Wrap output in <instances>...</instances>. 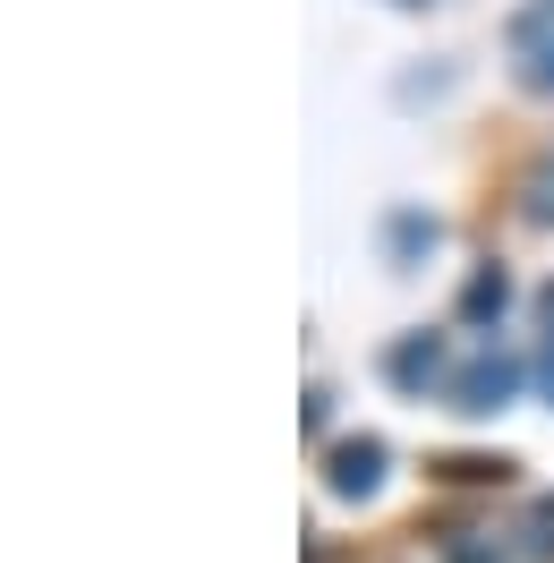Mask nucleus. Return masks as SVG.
<instances>
[{"mask_svg":"<svg viewBox=\"0 0 554 563\" xmlns=\"http://www.w3.org/2000/svg\"><path fill=\"white\" fill-rule=\"evenodd\" d=\"M512 69L529 95H554V0H529L512 18Z\"/></svg>","mask_w":554,"mask_h":563,"instance_id":"nucleus-1","label":"nucleus"},{"mask_svg":"<svg viewBox=\"0 0 554 563\" xmlns=\"http://www.w3.org/2000/svg\"><path fill=\"white\" fill-rule=\"evenodd\" d=\"M512 393H520V367H512V358H495V351L469 358V367L452 376V401H461V410H478V419H486V410H503Z\"/></svg>","mask_w":554,"mask_h":563,"instance_id":"nucleus-2","label":"nucleus"},{"mask_svg":"<svg viewBox=\"0 0 554 563\" xmlns=\"http://www.w3.org/2000/svg\"><path fill=\"white\" fill-rule=\"evenodd\" d=\"M324 487H333V495H376V487H384V444H376V435H350V444H333Z\"/></svg>","mask_w":554,"mask_h":563,"instance_id":"nucleus-3","label":"nucleus"},{"mask_svg":"<svg viewBox=\"0 0 554 563\" xmlns=\"http://www.w3.org/2000/svg\"><path fill=\"white\" fill-rule=\"evenodd\" d=\"M384 367H392V385H435V376H444V342H435V333H410V342H392V358H384Z\"/></svg>","mask_w":554,"mask_h":563,"instance_id":"nucleus-4","label":"nucleus"},{"mask_svg":"<svg viewBox=\"0 0 554 563\" xmlns=\"http://www.w3.org/2000/svg\"><path fill=\"white\" fill-rule=\"evenodd\" d=\"M503 299H512V282H503V274H478L469 290H461V317L486 324V317H503Z\"/></svg>","mask_w":554,"mask_h":563,"instance_id":"nucleus-5","label":"nucleus"},{"mask_svg":"<svg viewBox=\"0 0 554 563\" xmlns=\"http://www.w3.org/2000/svg\"><path fill=\"white\" fill-rule=\"evenodd\" d=\"M452 563H495V547H478V538H461V547H452Z\"/></svg>","mask_w":554,"mask_h":563,"instance_id":"nucleus-6","label":"nucleus"},{"mask_svg":"<svg viewBox=\"0 0 554 563\" xmlns=\"http://www.w3.org/2000/svg\"><path fill=\"white\" fill-rule=\"evenodd\" d=\"M546 324H554V290H546Z\"/></svg>","mask_w":554,"mask_h":563,"instance_id":"nucleus-7","label":"nucleus"},{"mask_svg":"<svg viewBox=\"0 0 554 563\" xmlns=\"http://www.w3.org/2000/svg\"><path fill=\"white\" fill-rule=\"evenodd\" d=\"M546 385H554V351H546Z\"/></svg>","mask_w":554,"mask_h":563,"instance_id":"nucleus-8","label":"nucleus"},{"mask_svg":"<svg viewBox=\"0 0 554 563\" xmlns=\"http://www.w3.org/2000/svg\"><path fill=\"white\" fill-rule=\"evenodd\" d=\"M401 9H418V0H401Z\"/></svg>","mask_w":554,"mask_h":563,"instance_id":"nucleus-9","label":"nucleus"}]
</instances>
